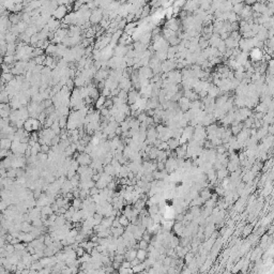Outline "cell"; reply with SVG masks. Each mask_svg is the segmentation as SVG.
Instances as JSON below:
<instances>
[{"label":"cell","mask_w":274,"mask_h":274,"mask_svg":"<svg viewBox=\"0 0 274 274\" xmlns=\"http://www.w3.org/2000/svg\"><path fill=\"white\" fill-rule=\"evenodd\" d=\"M41 126L42 123L39 121L38 118H28L24 122L23 128H25V131L31 133V132H38Z\"/></svg>","instance_id":"obj_1"},{"label":"cell","mask_w":274,"mask_h":274,"mask_svg":"<svg viewBox=\"0 0 274 274\" xmlns=\"http://www.w3.org/2000/svg\"><path fill=\"white\" fill-rule=\"evenodd\" d=\"M68 11H69V9H68L67 5L59 4L54 10V12H53V15H51V16H53L54 18H56V19H58V21H60V19H63L64 16L67 15Z\"/></svg>","instance_id":"obj_2"},{"label":"cell","mask_w":274,"mask_h":274,"mask_svg":"<svg viewBox=\"0 0 274 274\" xmlns=\"http://www.w3.org/2000/svg\"><path fill=\"white\" fill-rule=\"evenodd\" d=\"M89 19L92 24L100 23V22L103 19V10L102 9H94V11L91 12V14H90Z\"/></svg>","instance_id":"obj_3"},{"label":"cell","mask_w":274,"mask_h":274,"mask_svg":"<svg viewBox=\"0 0 274 274\" xmlns=\"http://www.w3.org/2000/svg\"><path fill=\"white\" fill-rule=\"evenodd\" d=\"M262 56H264V54H262L261 49L259 47H254L251 50V53H249V57H251V59L253 61H259L262 58Z\"/></svg>","instance_id":"obj_4"},{"label":"cell","mask_w":274,"mask_h":274,"mask_svg":"<svg viewBox=\"0 0 274 274\" xmlns=\"http://www.w3.org/2000/svg\"><path fill=\"white\" fill-rule=\"evenodd\" d=\"M11 145H12V140L9 137H2L0 139V149L9 150L11 148Z\"/></svg>","instance_id":"obj_5"},{"label":"cell","mask_w":274,"mask_h":274,"mask_svg":"<svg viewBox=\"0 0 274 274\" xmlns=\"http://www.w3.org/2000/svg\"><path fill=\"white\" fill-rule=\"evenodd\" d=\"M105 101H106V97L105 95H100V97H97V100H95V108L97 109H102L103 107H104V104H105Z\"/></svg>","instance_id":"obj_6"},{"label":"cell","mask_w":274,"mask_h":274,"mask_svg":"<svg viewBox=\"0 0 274 274\" xmlns=\"http://www.w3.org/2000/svg\"><path fill=\"white\" fill-rule=\"evenodd\" d=\"M118 221H119V223H120V225L123 226V227H125V226H128V224H130V220H128L124 214H122L121 216H119Z\"/></svg>","instance_id":"obj_7"},{"label":"cell","mask_w":274,"mask_h":274,"mask_svg":"<svg viewBox=\"0 0 274 274\" xmlns=\"http://www.w3.org/2000/svg\"><path fill=\"white\" fill-rule=\"evenodd\" d=\"M56 1L58 2V4L67 5V7H69V5H71L72 3L75 2V0H56Z\"/></svg>","instance_id":"obj_8"}]
</instances>
